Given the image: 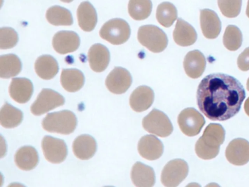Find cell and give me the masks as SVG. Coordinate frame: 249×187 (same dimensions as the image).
<instances>
[{
    "label": "cell",
    "mask_w": 249,
    "mask_h": 187,
    "mask_svg": "<svg viewBox=\"0 0 249 187\" xmlns=\"http://www.w3.org/2000/svg\"><path fill=\"white\" fill-rule=\"evenodd\" d=\"M139 42L153 53L163 51L168 44L166 34L158 27L153 25L141 26L138 31Z\"/></svg>",
    "instance_id": "3"
},
{
    "label": "cell",
    "mask_w": 249,
    "mask_h": 187,
    "mask_svg": "<svg viewBox=\"0 0 249 187\" xmlns=\"http://www.w3.org/2000/svg\"><path fill=\"white\" fill-rule=\"evenodd\" d=\"M91 69L96 72H102L107 67L110 61V53L104 45L96 43L90 48L88 54Z\"/></svg>",
    "instance_id": "17"
},
{
    "label": "cell",
    "mask_w": 249,
    "mask_h": 187,
    "mask_svg": "<svg viewBox=\"0 0 249 187\" xmlns=\"http://www.w3.org/2000/svg\"><path fill=\"white\" fill-rule=\"evenodd\" d=\"M224 46L230 51L238 49L242 43V34L238 27L229 25L226 28L223 37Z\"/></svg>",
    "instance_id": "30"
},
{
    "label": "cell",
    "mask_w": 249,
    "mask_h": 187,
    "mask_svg": "<svg viewBox=\"0 0 249 187\" xmlns=\"http://www.w3.org/2000/svg\"><path fill=\"white\" fill-rule=\"evenodd\" d=\"M152 9L151 0H129L128 11L130 17L136 20H142L147 18Z\"/></svg>",
    "instance_id": "28"
},
{
    "label": "cell",
    "mask_w": 249,
    "mask_h": 187,
    "mask_svg": "<svg viewBox=\"0 0 249 187\" xmlns=\"http://www.w3.org/2000/svg\"><path fill=\"white\" fill-rule=\"evenodd\" d=\"M246 15L249 18V0L248 1L247 6L246 9Z\"/></svg>",
    "instance_id": "34"
},
{
    "label": "cell",
    "mask_w": 249,
    "mask_h": 187,
    "mask_svg": "<svg viewBox=\"0 0 249 187\" xmlns=\"http://www.w3.org/2000/svg\"><path fill=\"white\" fill-rule=\"evenodd\" d=\"M142 127L149 133L161 137L169 136L173 127L168 116L162 112L153 109L142 121Z\"/></svg>",
    "instance_id": "5"
},
{
    "label": "cell",
    "mask_w": 249,
    "mask_h": 187,
    "mask_svg": "<svg viewBox=\"0 0 249 187\" xmlns=\"http://www.w3.org/2000/svg\"><path fill=\"white\" fill-rule=\"evenodd\" d=\"M188 171V166L184 160L180 159L172 160L163 168L161 182L166 187H177L185 179Z\"/></svg>",
    "instance_id": "6"
},
{
    "label": "cell",
    "mask_w": 249,
    "mask_h": 187,
    "mask_svg": "<svg viewBox=\"0 0 249 187\" xmlns=\"http://www.w3.org/2000/svg\"><path fill=\"white\" fill-rule=\"evenodd\" d=\"M178 123L181 131L189 136L199 133L205 121L201 114L193 108L182 110L178 114Z\"/></svg>",
    "instance_id": "8"
},
{
    "label": "cell",
    "mask_w": 249,
    "mask_h": 187,
    "mask_svg": "<svg viewBox=\"0 0 249 187\" xmlns=\"http://www.w3.org/2000/svg\"><path fill=\"white\" fill-rule=\"evenodd\" d=\"M36 74L40 78L45 80L53 78L58 71V65L52 56L48 55L38 57L35 63Z\"/></svg>",
    "instance_id": "24"
},
{
    "label": "cell",
    "mask_w": 249,
    "mask_h": 187,
    "mask_svg": "<svg viewBox=\"0 0 249 187\" xmlns=\"http://www.w3.org/2000/svg\"><path fill=\"white\" fill-rule=\"evenodd\" d=\"M242 0H217L222 14L230 18L236 17L240 14Z\"/></svg>",
    "instance_id": "31"
},
{
    "label": "cell",
    "mask_w": 249,
    "mask_h": 187,
    "mask_svg": "<svg viewBox=\"0 0 249 187\" xmlns=\"http://www.w3.org/2000/svg\"><path fill=\"white\" fill-rule=\"evenodd\" d=\"M11 98L18 103L28 102L33 93V86L30 80L26 78H13L9 87Z\"/></svg>",
    "instance_id": "15"
},
{
    "label": "cell",
    "mask_w": 249,
    "mask_h": 187,
    "mask_svg": "<svg viewBox=\"0 0 249 187\" xmlns=\"http://www.w3.org/2000/svg\"><path fill=\"white\" fill-rule=\"evenodd\" d=\"M61 1L65 3H70L73 1V0H60Z\"/></svg>",
    "instance_id": "35"
},
{
    "label": "cell",
    "mask_w": 249,
    "mask_h": 187,
    "mask_svg": "<svg viewBox=\"0 0 249 187\" xmlns=\"http://www.w3.org/2000/svg\"><path fill=\"white\" fill-rule=\"evenodd\" d=\"M65 103L64 97L58 93L49 89H43L31 106V111L35 115H40Z\"/></svg>",
    "instance_id": "7"
},
{
    "label": "cell",
    "mask_w": 249,
    "mask_h": 187,
    "mask_svg": "<svg viewBox=\"0 0 249 187\" xmlns=\"http://www.w3.org/2000/svg\"><path fill=\"white\" fill-rule=\"evenodd\" d=\"M52 44L57 53L64 55L73 52L78 49L80 45V38L73 31H61L54 35Z\"/></svg>",
    "instance_id": "11"
},
{
    "label": "cell",
    "mask_w": 249,
    "mask_h": 187,
    "mask_svg": "<svg viewBox=\"0 0 249 187\" xmlns=\"http://www.w3.org/2000/svg\"><path fill=\"white\" fill-rule=\"evenodd\" d=\"M177 16V10L171 2H163L157 7L156 18L159 23L163 27H170L176 20Z\"/></svg>",
    "instance_id": "29"
},
{
    "label": "cell",
    "mask_w": 249,
    "mask_h": 187,
    "mask_svg": "<svg viewBox=\"0 0 249 187\" xmlns=\"http://www.w3.org/2000/svg\"><path fill=\"white\" fill-rule=\"evenodd\" d=\"M237 62L238 67L241 70L246 71L249 70V47L239 55Z\"/></svg>",
    "instance_id": "33"
},
{
    "label": "cell",
    "mask_w": 249,
    "mask_h": 187,
    "mask_svg": "<svg viewBox=\"0 0 249 187\" xmlns=\"http://www.w3.org/2000/svg\"><path fill=\"white\" fill-rule=\"evenodd\" d=\"M97 144L95 140L88 134L77 137L72 144V150L75 156L81 160H88L95 153Z\"/></svg>",
    "instance_id": "20"
},
{
    "label": "cell",
    "mask_w": 249,
    "mask_h": 187,
    "mask_svg": "<svg viewBox=\"0 0 249 187\" xmlns=\"http://www.w3.org/2000/svg\"><path fill=\"white\" fill-rule=\"evenodd\" d=\"M21 70V63L18 56L7 54L0 57V76L9 78L18 75Z\"/></svg>",
    "instance_id": "25"
},
{
    "label": "cell",
    "mask_w": 249,
    "mask_h": 187,
    "mask_svg": "<svg viewBox=\"0 0 249 187\" xmlns=\"http://www.w3.org/2000/svg\"><path fill=\"white\" fill-rule=\"evenodd\" d=\"M154 93L152 89L146 86H140L132 93L129 98V104L136 112H142L148 109L152 104Z\"/></svg>",
    "instance_id": "14"
},
{
    "label": "cell",
    "mask_w": 249,
    "mask_h": 187,
    "mask_svg": "<svg viewBox=\"0 0 249 187\" xmlns=\"http://www.w3.org/2000/svg\"><path fill=\"white\" fill-rule=\"evenodd\" d=\"M206 65L204 56L197 50L189 52L183 61L185 72L188 76L192 78L200 77L205 70Z\"/></svg>",
    "instance_id": "16"
},
{
    "label": "cell",
    "mask_w": 249,
    "mask_h": 187,
    "mask_svg": "<svg viewBox=\"0 0 249 187\" xmlns=\"http://www.w3.org/2000/svg\"><path fill=\"white\" fill-rule=\"evenodd\" d=\"M138 150L140 155L148 160L159 158L162 154L163 146L162 142L153 135H145L139 141Z\"/></svg>",
    "instance_id": "12"
},
{
    "label": "cell",
    "mask_w": 249,
    "mask_h": 187,
    "mask_svg": "<svg viewBox=\"0 0 249 187\" xmlns=\"http://www.w3.org/2000/svg\"><path fill=\"white\" fill-rule=\"evenodd\" d=\"M23 113L19 109L8 103L2 106L0 112V123L5 128H13L22 122Z\"/></svg>",
    "instance_id": "26"
},
{
    "label": "cell",
    "mask_w": 249,
    "mask_h": 187,
    "mask_svg": "<svg viewBox=\"0 0 249 187\" xmlns=\"http://www.w3.org/2000/svg\"><path fill=\"white\" fill-rule=\"evenodd\" d=\"M132 82V76L128 70L121 67H116L107 76L105 84L110 92L122 94L128 89Z\"/></svg>",
    "instance_id": "10"
},
{
    "label": "cell",
    "mask_w": 249,
    "mask_h": 187,
    "mask_svg": "<svg viewBox=\"0 0 249 187\" xmlns=\"http://www.w3.org/2000/svg\"><path fill=\"white\" fill-rule=\"evenodd\" d=\"M100 36L113 45L125 42L130 35V28L128 23L122 19L115 18L106 22L101 27Z\"/></svg>",
    "instance_id": "4"
},
{
    "label": "cell",
    "mask_w": 249,
    "mask_h": 187,
    "mask_svg": "<svg viewBox=\"0 0 249 187\" xmlns=\"http://www.w3.org/2000/svg\"><path fill=\"white\" fill-rule=\"evenodd\" d=\"M85 77L80 70L76 69H63L60 82L63 88L69 92L79 91L84 85Z\"/></svg>",
    "instance_id": "23"
},
{
    "label": "cell",
    "mask_w": 249,
    "mask_h": 187,
    "mask_svg": "<svg viewBox=\"0 0 249 187\" xmlns=\"http://www.w3.org/2000/svg\"><path fill=\"white\" fill-rule=\"evenodd\" d=\"M247 88L248 89V90H249V78L248 79V82H247Z\"/></svg>",
    "instance_id": "36"
},
{
    "label": "cell",
    "mask_w": 249,
    "mask_h": 187,
    "mask_svg": "<svg viewBox=\"0 0 249 187\" xmlns=\"http://www.w3.org/2000/svg\"><path fill=\"white\" fill-rule=\"evenodd\" d=\"M76 125V116L69 110L48 113L42 122V127L45 131L65 135L72 133Z\"/></svg>",
    "instance_id": "2"
},
{
    "label": "cell",
    "mask_w": 249,
    "mask_h": 187,
    "mask_svg": "<svg viewBox=\"0 0 249 187\" xmlns=\"http://www.w3.org/2000/svg\"><path fill=\"white\" fill-rule=\"evenodd\" d=\"M15 162L17 166L22 170H32L38 162L37 152L32 146H23L17 150L15 155Z\"/></svg>",
    "instance_id": "22"
},
{
    "label": "cell",
    "mask_w": 249,
    "mask_h": 187,
    "mask_svg": "<svg viewBox=\"0 0 249 187\" xmlns=\"http://www.w3.org/2000/svg\"><path fill=\"white\" fill-rule=\"evenodd\" d=\"M175 42L181 46H188L196 40L197 34L194 28L182 19L178 18L173 32Z\"/></svg>",
    "instance_id": "19"
},
{
    "label": "cell",
    "mask_w": 249,
    "mask_h": 187,
    "mask_svg": "<svg viewBox=\"0 0 249 187\" xmlns=\"http://www.w3.org/2000/svg\"><path fill=\"white\" fill-rule=\"evenodd\" d=\"M245 97V90L238 80L219 73L203 78L196 92L198 108L213 121H225L234 116Z\"/></svg>",
    "instance_id": "1"
},
{
    "label": "cell",
    "mask_w": 249,
    "mask_h": 187,
    "mask_svg": "<svg viewBox=\"0 0 249 187\" xmlns=\"http://www.w3.org/2000/svg\"><path fill=\"white\" fill-rule=\"evenodd\" d=\"M131 179L137 187H151L155 183V172L151 167L137 162L132 168Z\"/></svg>",
    "instance_id": "18"
},
{
    "label": "cell",
    "mask_w": 249,
    "mask_h": 187,
    "mask_svg": "<svg viewBox=\"0 0 249 187\" xmlns=\"http://www.w3.org/2000/svg\"><path fill=\"white\" fill-rule=\"evenodd\" d=\"M41 147L46 159L52 163H60L67 155V146L62 139L45 136L42 140Z\"/></svg>",
    "instance_id": "9"
},
{
    "label": "cell",
    "mask_w": 249,
    "mask_h": 187,
    "mask_svg": "<svg viewBox=\"0 0 249 187\" xmlns=\"http://www.w3.org/2000/svg\"><path fill=\"white\" fill-rule=\"evenodd\" d=\"M200 23L202 32L205 37L213 39L220 34L221 22L214 11L209 9L201 10Z\"/></svg>",
    "instance_id": "13"
},
{
    "label": "cell",
    "mask_w": 249,
    "mask_h": 187,
    "mask_svg": "<svg viewBox=\"0 0 249 187\" xmlns=\"http://www.w3.org/2000/svg\"><path fill=\"white\" fill-rule=\"evenodd\" d=\"M77 17L79 27L83 31L90 32L94 29L97 22L96 10L89 1H83L79 5Z\"/></svg>",
    "instance_id": "21"
},
{
    "label": "cell",
    "mask_w": 249,
    "mask_h": 187,
    "mask_svg": "<svg viewBox=\"0 0 249 187\" xmlns=\"http://www.w3.org/2000/svg\"><path fill=\"white\" fill-rule=\"evenodd\" d=\"M18 41V35L14 29L2 27L0 30V48L7 49L14 47Z\"/></svg>",
    "instance_id": "32"
},
{
    "label": "cell",
    "mask_w": 249,
    "mask_h": 187,
    "mask_svg": "<svg viewBox=\"0 0 249 187\" xmlns=\"http://www.w3.org/2000/svg\"><path fill=\"white\" fill-rule=\"evenodd\" d=\"M48 21L55 26H69L73 23L71 14L68 9L55 5L49 8L46 14Z\"/></svg>",
    "instance_id": "27"
}]
</instances>
